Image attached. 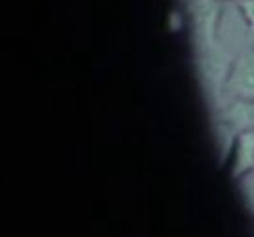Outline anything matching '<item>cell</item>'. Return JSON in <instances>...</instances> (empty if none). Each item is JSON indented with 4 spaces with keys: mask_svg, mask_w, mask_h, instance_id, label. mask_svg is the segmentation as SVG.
Returning <instances> with one entry per match:
<instances>
[{
    "mask_svg": "<svg viewBox=\"0 0 254 237\" xmlns=\"http://www.w3.org/2000/svg\"><path fill=\"white\" fill-rule=\"evenodd\" d=\"M216 130L222 157H228L233 136L243 130H254V101H224L216 109Z\"/></svg>",
    "mask_w": 254,
    "mask_h": 237,
    "instance_id": "obj_1",
    "label": "cell"
},
{
    "mask_svg": "<svg viewBox=\"0 0 254 237\" xmlns=\"http://www.w3.org/2000/svg\"><path fill=\"white\" fill-rule=\"evenodd\" d=\"M254 101V48L239 54L229 67L224 86H222V103L224 101Z\"/></svg>",
    "mask_w": 254,
    "mask_h": 237,
    "instance_id": "obj_2",
    "label": "cell"
},
{
    "mask_svg": "<svg viewBox=\"0 0 254 237\" xmlns=\"http://www.w3.org/2000/svg\"><path fill=\"white\" fill-rule=\"evenodd\" d=\"M229 161H231V178L239 180L241 176L254 170V130L237 132L231 140L229 148Z\"/></svg>",
    "mask_w": 254,
    "mask_h": 237,
    "instance_id": "obj_3",
    "label": "cell"
},
{
    "mask_svg": "<svg viewBox=\"0 0 254 237\" xmlns=\"http://www.w3.org/2000/svg\"><path fill=\"white\" fill-rule=\"evenodd\" d=\"M235 182H237V187H239V195H241L243 205L254 216V170L249 172V174L241 176Z\"/></svg>",
    "mask_w": 254,
    "mask_h": 237,
    "instance_id": "obj_4",
    "label": "cell"
},
{
    "mask_svg": "<svg viewBox=\"0 0 254 237\" xmlns=\"http://www.w3.org/2000/svg\"><path fill=\"white\" fill-rule=\"evenodd\" d=\"M235 4H237V10L241 12L245 23L254 31V0H239Z\"/></svg>",
    "mask_w": 254,
    "mask_h": 237,
    "instance_id": "obj_5",
    "label": "cell"
},
{
    "mask_svg": "<svg viewBox=\"0 0 254 237\" xmlns=\"http://www.w3.org/2000/svg\"><path fill=\"white\" fill-rule=\"evenodd\" d=\"M218 2H228V0H218ZM233 2H239V0H233Z\"/></svg>",
    "mask_w": 254,
    "mask_h": 237,
    "instance_id": "obj_6",
    "label": "cell"
}]
</instances>
